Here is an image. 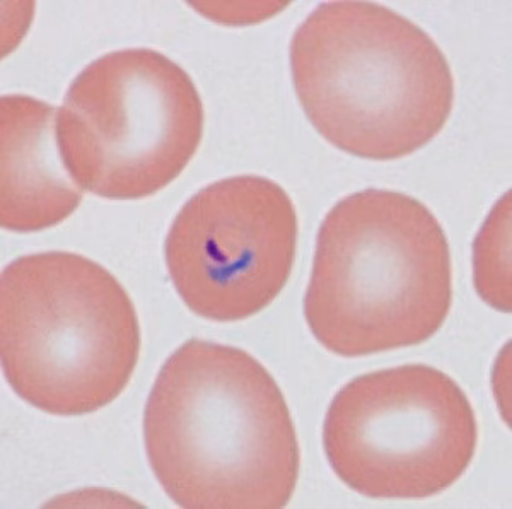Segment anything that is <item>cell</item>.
I'll use <instances>...</instances> for the list:
<instances>
[{
    "label": "cell",
    "mask_w": 512,
    "mask_h": 509,
    "mask_svg": "<svg viewBox=\"0 0 512 509\" xmlns=\"http://www.w3.org/2000/svg\"><path fill=\"white\" fill-rule=\"evenodd\" d=\"M147 460L185 509H280L299 477L291 410L238 347L192 339L166 359L144 412Z\"/></svg>",
    "instance_id": "6da1fadb"
},
{
    "label": "cell",
    "mask_w": 512,
    "mask_h": 509,
    "mask_svg": "<svg viewBox=\"0 0 512 509\" xmlns=\"http://www.w3.org/2000/svg\"><path fill=\"white\" fill-rule=\"evenodd\" d=\"M291 72L311 125L355 158L410 156L453 110V74L436 41L373 2L316 7L292 36Z\"/></svg>",
    "instance_id": "7a4b0ae2"
},
{
    "label": "cell",
    "mask_w": 512,
    "mask_h": 509,
    "mask_svg": "<svg viewBox=\"0 0 512 509\" xmlns=\"http://www.w3.org/2000/svg\"><path fill=\"white\" fill-rule=\"evenodd\" d=\"M448 238L407 194L369 188L340 200L316 238L304 316L326 351L362 357L419 346L451 310Z\"/></svg>",
    "instance_id": "3957f363"
},
{
    "label": "cell",
    "mask_w": 512,
    "mask_h": 509,
    "mask_svg": "<svg viewBox=\"0 0 512 509\" xmlns=\"http://www.w3.org/2000/svg\"><path fill=\"white\" fill-rule=\"evenodd\" d=\"M139 356L134 303L91 258L33 253L2 270V371L35 409L60 417L103 409L127 388Z\"/></svg>",
    "instance_id": "277c9868"
},
{
    "label": "cell",
    "mask_w": 512,
    "mask_h": 509,
    "mask_svg": "<svg viewBox=\"0 0 512 509\" xmlns=\"http://www.w3.org/2000/svg\"><path fill=\"white\" fill-rule=\"evenodd\" d=\"M204 135L192 77L151 48L94 60L57 113L65 166L84 192L106 200L158 194L187 168Z\"/></svg>",
    "instance_id": "5b68a950"
},
{
    "label": "cell",
    "mask_w": 512,
    "mask_h": 509,
    "mask_svg": "<svg viewBox=\"0 0 512 509\" xmlns=\"http://www.w3.org/2000/svg\"><path fill=\"white\" fill-rule=\"evenodd\" d=\"M477 441L466 393L425 364L357 376L333 397L323 424L333 472L373 499H425L446 491L472 465Z\"/></svg>",
    "instance_id": "8992f818"
},
{
    "label": "cell",
    "mask_w": 512,
    "mask_h": 509,
    "mask_svg": "<svg viewBox=\"0 0 512 509\" xmlns=\"http://www.w3.org/2000/svg\"><path fill=\"white\" fill-rule=\"evenodd\" d=\"M296 207L263 176L207 185L176 214L164 258L176 293L195 315L219 323L265 310L291 277Z\"/></svg>",
    "instance_id": "52a82bcc"
},
{
    "label": "cell",
    "mask_w": 512,
    "mask_h": 509,
    "mask_svg": "<svg viewBox=\"0 0 512 509\" xmlns=\"http://www.w3.org/2000/svg\"><path fill=\"white\" fill-rule=\"evenodd\" d=\"M57 113L23 94L0 100V226L7 231L53 228L82 202L84 190L60 153Z\"/></svg>",
    "instance_id": "ba28073f"
}]
</instances>
